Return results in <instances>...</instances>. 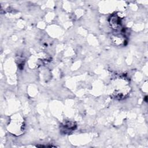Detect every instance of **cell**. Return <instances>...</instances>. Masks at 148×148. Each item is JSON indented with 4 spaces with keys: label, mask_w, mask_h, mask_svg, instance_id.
I'll use <instances>...</instances> for the list:
<instances>
[{
    "label": "cell",
    "mask_w": 148,
    "mask_h": 148,
    "mask_svg": "<svg viewBox=\"0 0 148 148\" xmlns=\"http://www.w3.org/2000/svg\"><path fill=\"white\" fill-rule=\"evenodd\" d=\"M112 95L117 99L125 98L130 92L129 82L126 77L119 76L113 79L112 82Z\"/></svg>",
    "instance_id": "cell-1"
},
{
    "label": "cell",
    "mask_w": 148,
    "mask_h": 148,
    "mask_svg": "<svg viewBox=\"0 0 148 148\" xmlns=\"http://www.w3.org/2000/svg\"><path fill=\"white\" fill-rule=\"evenodd\" d=\"M24 120L17 116L9 122L8 130L13 134L20 135L24 130Z\"/></svg>",
    "instance_id": "cell-2"
}]
</instances>
